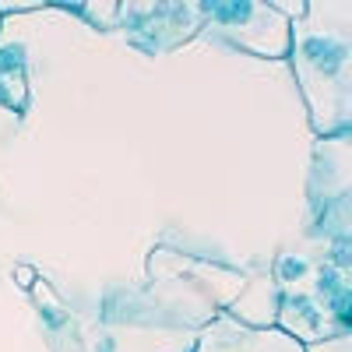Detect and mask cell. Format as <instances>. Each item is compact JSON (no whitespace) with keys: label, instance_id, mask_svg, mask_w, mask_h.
I'll list each match as a JSON object with an SVG mask.
<instances>
[{"label":"cell","instance_id":"1","mask_svg":"<svg viewBox=\"0 0 352 352\" xmlns=\"http://www.w3.org/2000/svg\"><path fill=\"white\" fill-rule=\"evenodd\" d=\"M289 64L320 141L345 138L352 124V4L310 0L289 25Z\"/></svg>","mask_w":352,"mask_h":352},{"label":"cell","instance_id":"5","mask_svg":"<svg viewBox=\"0 0 352 352\" xmlns=\"http://www.w3.org/2000/svg\"><path fill=\"white\" fill-rule=\"evenodd\" d=\"M0 102L11 113H28V60L21 46H0Z\"/></svg>","mask_w":352,"mask_h":352},{"label":"cell","instance_id":"4","mask_svg":"<svg viewBox=\"0 0 352 352\" xmlns=\"http://www.w3.org/2000/svg\"><path fill=\"white\" fill-rule=\"evenodd\" d=\"M254 328L243 324L236 314H215L190 345V352H250Z\"/></svg>","mask_w":352,"mask_h":352},{"label":"cell","instance_id":"3","mask_svg":"<svg viewBox=\"0 0 352 352\" xmlns=\"http://www.w3.org/2000/svg\"><path fill=\"white\" fill-rule=\"evenodd\" d=\"M204 28L201 32L215 36L219 43H229L261 60H289V18L278 4L264 0H240V4H201Z\"/></svg>","mask_w":352,"mask_h":352},{"label":"cell","instance_id":"7","mask_svg":"<svg viewBox=\"0 0 352 352\" xmlns=\"http://www.w3.org/2000/svg\"><path fill=\"white\" fill-rule=\"evenodd\" d=\"M303 352H349V335H338V338H324V342L303 345Z\"/></svg>","mask_w":352,"mask_h":352},{"label":"cell","instance_id":"2","mask_svg":"<svg viewBox=\"0 0 352 352\" xmlns=\"http://www.w3.org/2000/svg\"><path fill=\"white\" fill-rule=\"evenodd\" d=\"M71 11L96 21L106 32L120 28L144 53L176 50L204 28L201 4H102V8H71Z\"/></svg>","mask_w":352,"mask_h":352},{"label":"cell","instance_id":"6","mask_svg":"<svg viewBox=\"0 0 352 352\" xmlns=\"http://www.w3.org/2000/svg\"><path fill=\"white\" fill-rule=\"evenodd\" d=\"M250 352H303L296 338H289L278 328H254L250 335Z\"/></svg>","mask_w":352,"mask_h":352}]
</instances>
